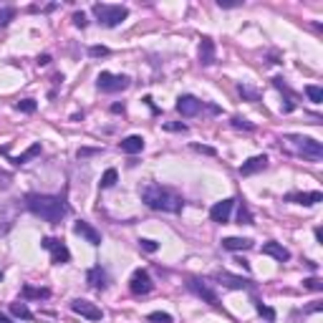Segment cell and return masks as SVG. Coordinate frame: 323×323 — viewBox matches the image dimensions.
I'll use <instances>...</instances> for the list:
<instances>
[{
	"label": "cell",
	"mask_w": 323,
	"mask_h": 323,
	"mask_svg": "<svg viewBox=\"0 0 323 323\" xmlns=\"http://www.w3.org/2000/svg\"><path fill=\"white\" fill-rule=\"evenodd\" d=\"M164 129H167V131H187L184 124H164Z\"/></svg>",
	"instance_id": "74e56055"
},
{
	"label": "cell",
	"mask_w": 323,
	"mask_h": 323,
	"mask_svg": "<svg viewBox=\"0 0 323 323\" xmlns=\"http://www.w3.org/2000/svg\"><path fill=\"white\" fill-rule=\"evenodd\" d=\"M96 151H99V149H79V151H76V157H79V159H84V157H91V154H96Z\"/></svg>",
	"instance_id": "ab89813d"
},
{
	"label": "cell",
	"mask_w": 323,
	"mask_h": 323,
	"mask_svg": "<svg viewBox=\"0 0 323 323\" xmlns=\"http://www.w3.org/2000/svg\"><path fill=\"white\" fill-rule=\"evenodd\" d=\"M222 248H225V250H233V253H237V250H250V248H253V240H250V237H225V240H222Z\"/></svg>",
	"instance_id": "44dd1931"
},
{
	"label": "cell",
	"mask_w": 323,
	"mask_h": 323,
	"mask_svg": "<svg viewBox=\"0 0 323 323\" xmlns=\"http://www.w3.org/2000/svg\"><path fill=\"white\" fill-rule=\"evenodd\" d=\"M46 63H51V56H41L38 59V66H46Z\"/></svg>",
	"instance_id": "7bdbcfd3"
},
{
	"label": "cell",
	"mask_w": 323,
	"mask_h": 323,
	"mask_svg": "<svg viewBox=\"0 0 323 323\" xmlns=\"http://www.w3.org/2000/svg\"><path fill=\"white\" fill-rule=\"evenodd\" d=\"M93 15L99 18V23L104 28H117L121 21L129 18V8L124 5H109V3H93Z\"/></svg>",
	"instance_id": "277c9868"
},
{
	"label": "cell",
	"mask_w": 323,
	"mask_h": 323,
	"mask_svg": "<svg viewBox=\"0 0 323 323\" xmlns=\"http://www.w3.org/2000/svg\"><path fill=\"white\" fill-rule=\"evenodd\" d=\"M129 84H131L129 76H124V73H109V71H101L99 79H96V86H99V91H104V93L124 91Z\"/></svg>",
	"instance_id": "5b68a950"
},
{
	"label": "cell",
	"mask_w": 323,
	"mask_h": 323,
	"mask_svg": "<svg viewBox=\"0 0 323 323\" xmlns=\"http://www.w3.org/2000/svg\"><path fill=\"white\" fill-rule=\"evenodd\" d=\"M119 149H121L124 154H139V151L144 149V139H142L139 134H131V137L121 139V144H119Z\"/></svg>",
	"instance_id": "ffe728a7"
},
{
	"label": "cell",
	"mask_w": 323,
	"mask_h": 323,
	"mask_svg": "<svg viewBox=\"0 0 323 323\" xmlns=\"http://www.w3.org/2000/svg\"><path fill=\"white\" fill-rule=\"evenodd\" d=\"M260 253L263 255H270V258H275L278 263H286V260H291V253L280 245V242H265L263 248H260Z\"/></svg>",
	"instance_id": "e0dca14e"
},
{
	"label": "cell",
	"mask_w": 323,
	"mask_h": 323,
	"mask_svg": "<svg viewBox=\"0 0 323 323\" xmlns=\"http://www.w3.org/2000/svg\"><path fill=\"white\" fill-rule=\"evenodd\" d=\"M13 18H15V8H10V5L0 8V28H3V26H8Z\"/></svg>",
	"instance_id": "f1b7e54d"
},
{
	"label": "cell",
	"mask_w": 323,
	"mask_h": 323,
	"mask_svg": "<svg viewBox=\"0 0 323 323\" xmlns=\"http://www.w3.org/2000/svg\"><path fill=\"white\" fill-rule=\"evenodd\" d=\"M187 288L192 291L195 295H200L205 303H210V306H217V293L207 286L205 280H200V278H189V283H187Z\"/></svg>",
	"instance_id": "8fae6325"
},
{
	"label": "cell",
	"mask_w": 323,
	"mask_h": 323,
	"mask_svg": "<svg viewBox=\"0 0 323 323\" xmlns=\"http://www.w3.org/2000/svg\"><path fill=\"white\" fill-rule=\"evenodd\" d=\"M0 280H3V273H0Z\"/></svg>",
	"instance_id": "7dc6e473"
},
{
	"label": "cell",
	"mask_w": 323,
	"mask_h": 323,
	"mask_svg": "<svg viewBox=\"0 0 323 323\" xmlns=\"http://www.w3.org/2000/svg\"><path fill=\"white\" fill-rule=\"evenodd\" d=\"M18 217V205H0V235L10 233Z\"/></svg>",
	"instance_id": "4fadbf2b"
},
{
	"label": "cell",
	"mask_w": 323,
	"mask_h": 323,
	"mask_svg": "<svg viewBox=\"0 0 323 323\" xmlns=\"http://www.w3.org/2000/svg\"><path fill=\"white\" fill-rule=\"evenodd\" d=\"M41 248L51 253V263L53 265H63L71 260V250H68L61 240H56V237H43V240H41Z\"/></svg>",
	"instance_id": "8992f818"
},
{
	"label": "cell",
	"mask_w": 323,
	"mask_h": 323,
	"mask_svg": "<svg viewBox=\"0 0 323 323\" xmlns=\"http://www.w3.org/2000/svg\"><path fill=\"white\" fill-rule=\"evenodd\" d=\"M117 179H119L117 169H106V172L101 175V182H99V184H101V189H109V187H114V184H117Z\"/></svg>",
	"instance_id": "cb8c5ba5"
},
{
	"label": "cell",
	"mask_w": 323,
	"mask_h": 323,
	"mask_svg": "<svg viewBox=\"0 0 323 323\" xmlns=\"http://www.w3.org/2000/svg\"><path fill=\"white\" fill-rule=\"evenodd\" d=\"M73 233L81 237H86L91 245H101V233L96 230V227H91L86 220H79V222H73Z\"/></svg>",
	"instance_id": "9a60e30c"
},
{
	"label": "cell",
	"mask_w": 323,
	"mask_h": 323,
	"mask_svg": "<svg viewBox=\"0 0 323 323\" xmlns=\"http://www.w3.org/2000/svg\"><path fill=\"white\" fill-rule=\"evenodd\" d=\"M86 283L96 291H104L106 288V273L101 270V265H93L91 270L86 273Z\"/></svg>",
	"instance_id": "ac0fdd59"
},
{
	"label": "cell",
	"mask_w": 323,
	"mask_h": 323,
	"mask_svg": "<svg viewBox=\"0 0 323 323\" xmlns=\"http://www.w3.org/2000/svg\"><path fill=\"white\" fill-rule=\"evenodd\" d=\"M215 41L212 38H202L200 41V63L202 66H212L215 63Z\"/></svg>",
	"instance_id": "d6986e66"
},
{
	"label": "cell",
	"mask_w": 323,
	"mask_h": 323,
	"mask_svg": "<svg viewBox=\"0 0 323 323\" xmlns=\"http://www.w3.org/2000/svg\"><path fill=\"white\" fill-rule=\"evenodd\" d=\"M38 154H41V142H35V144H33L30 149H26V151H23L21 157H10V162H13L15 167H21V164H26L28 159H33V157H38Z\"/></svg>",
	"instance_id": "7402d4cb"
},
{
	"label": "cell",
	"mask_w": 323,
	"mask_h": 323,
	"mask_svg": "<svg viewBox=\"0 0 323 323\" xmlns=\"http://www.w3.org/2000/svg\"><path fill=\"white\" fill-rule=\"evenodd\" d=\"M111 51L106 48V46H91L88 48V56H93V59H101V56H109Z\"/></svg>",
	"instance_id": "836d02e7"
},
{
	"label": "cell",
	"mask_w": 323,
	"mask_h": 323,
	"mask_svg": "<svg viewBox=\"0 0 323 323\" xmlns=\"http://www.w3.org/2000/svg\"><path fill=\"white\" fill-rule=\"evenodd\" d=\"M139 248H142L144 253H157V250H159V242H154V240H147V237H144V240H139Z\"/></svg>",
	"instance_id": "e575fe53"
},
{
	"label": "cell",
	"mask_w": 323,
	"mask_h": 323,
	"mask_svg": "<svg viewBox=\"0 0 323 323\" xmlns=\"http://www.w3.org/2000/svg\"><path fill=\"white\" fill-rule=\"evenodd\" d=\"M303 286H306L308 291H323V283L318 278H308V280H303Z\"/></svg>",
	"instance_id": "d590c367"
},
{
	"label": "cell",
	"mask_w": 323,
	"mask_h": 323,
	"mask_svg": "<svg viewBox=\"0 0 323 323\" xmlns=\"http://www.w3.org/2000/svg\"><path fill=\"white\" fill-rule=\"evenodd\" d=\"M306 96H308L313 104H321V101H323V88L311 84V86H306Z\"/></svg>",
	"instance_id": "484cf974"
},
{
	"label": "cell",
	"mask_w": 323,
	"mask_h": 323,
	"mask_svg": "<svg viewBox=\"0 0 323 323\" xmlns=\"http://www.w3.org/2000/svg\"><path fill=\"white\" fill-rule=\"evenodd\" d=\"M8 184H10V175L0 169V187H8Z\"/></svg>",
	"instance_id": "60d3db41"
},
{
	"label": "cell",
	"mask_w": 323,
	"mask_h": 323,
	"mask_svg": "<svg viewBox=\"0 0 323 323\" xmlns=\"http://www.w3.org/2000/svg\"><path fill=\"white\" fill-rule=\"evenodd\" d=\"M215 280L222 283V286L230 288V291H248V288H253V280H250V278H240V275H233V273H227V270H217V273H215Z\"/></svg>",
	"instance_id": "52a82bcc"
},
{
	"label": "cell",
	"mask_w": 323,
	"mask_h": 323,
	"mask_svg": "<svg viewBox=\"0 0 323 323\" xmlns=\"http://www.w3.org/2000/svg\"><path fill=\"white\" fill-rule=\"evenodd\" d=\"M26 207L35 217H41V220H46L51 225H61V220L71 212L63 197H59V195H38V192L26 195Z\"/></svg>",
	"instance_id": "6da1fadb"
},
{
	"label": "cell",
	"mask_w": 323,
	"mask_h": 323,
	"mask_svg": "<svg viewBox=\"0 0 323 323\" xmlns=\"http://www.w3.org/2000/svg\"><path fill=\"white\" fill-rule=\"evenodd\" d=\"M195 151H202V154H210V157H215V149L212 147H202V144H195Z\"/></svg>",
	"instance_id": "f35d334b"
},
{
	"label": "cell",
	"mask_w": 323,
	"mask_h": 323,
	"mask_svg": "<svg viewBox=\"0 0 323 323\" xmlns=\"http://www.w3.org/2000/svg\"><path fill=\"white\" fill-rule=\"evenodd\" d=\"M202 101L197 99V96H192V93H184V96H179L175 104L177 114H182V117H197L200 111H202Z\"/></svg>",
	"instance_id": "ba28073f"
},
{
	"label": "cell",
	"mask_w": 323,
	"mask_h": 323,
	"mask_svg": "<svg viewBox=\"0 0 323 323\" xmlns=\"http://www.w3.org/2000/svg\"><path fill=\"white\" fill-rule=\"evenodd\" d=\"M0 323H13V321H10L8 316H3V313H0Z\"/></svg>",
	"instance_id": "bcb514c9"
},
{
	"label": "cell",
	"mask_w": 323,
	"mask_h": 323,
	"mask_svg": "<svg viewBox=\"0 0 323 323\" xmlns=\"http://www.w3.org/2000/svg\"><path fill=\"white\" fill-rule=\"evenodd\" d=\"M316 240H318V242H323V230H321V227H316Z\"/></svg>",
	"instance_id": "ee69618b"
},
{
	"label": "cell",
	"mask_w": 323,
	"mask_h": 323,
	"mask_svg": "<svg viewBox=\"0 0 323 323\" xmlns=\"http://www.w3.org/2000/svg\"><path fill=\"white\" fill-rule=\"evenodd\" d=\"M111 111H114V114H119V111H124V106H121V104H114V106H111Z\"/></svg>",
	"instance_id": "f6af8a7d"
},
{
	"label": "cell",
	"mask_w": 323,
	"mask_h": 323,
	"mask_svg": "<svg viewBox=\"0 0 323 323\" xmlns=\"http://www.w3.org/2000/svg\"><path fill=\"white\" fill-rule=\"evenodd\" d=\"M10 313L15 316V318H23V321H33V313H30V308L26 303H10Z\"/></svg>",
	"instance_id": "603a6c76"
},
{
	"label": "cell",
	"mask_w": 323,
	"mask_h": 323,
	"mask_svg": "<svg viewBox=\"0 0 323 323\" xmlns=\"http://www.w3.org/2000/svg\"><path fill=\"white\" fill-rule=\"evenodd\" d=\"M71 311L73 313H79V316H84L88 321H101V308L96 306V303H91V300H81V298H76V300H71Z\"/></svg>",
	"instance_id": "30bf717a"
},
{
	"label": "cell",
	"mask_w": 323,
	"mask_h": 323,
	"mask_svg": "<svg viewBox=\"0 0 323 323\" xmlns=\"http://www.w3.org/2000/svg\"><path fill=\"white\" fill-rule=\"evenodd\" d=\"M217 5H220V8H237L240 3H227V0H217Z\"/></svg>",
	"instance_id": "b9f144b4"
},
{
	"label": "cell",
	"mask_w": 323,
	"mask_h": 323,
	"mask_svg": "<svg viewBox=\"0 0 323 323\" xmlns=\"http://www.w3.org/2000/svg\"><path fill=\"white\" fill-rule=\"evenodd\" d=\"M151 288H154V283H151V278H149L147 270H134L131 273V280H129V291L134 295H147L151 293Z\"/></svg>",
	"instance_id": "9c48e42d"
},
{
	"label": "cell",
	"mask_w": 323,
	"mask_h": 323,
	"mask_svg": "<svg viewBox=\"0 0 323 323\" xmlns=\"http://www.w3.org/2000/svg\"><path fill=\"white\" fill-rule=\"evenodd\" d=\"M142 202L149 210H162V212H182V207H184V200L177 192H172L169 187H162V184H144Z\"/></svg>",
	"instance_id": "7a4b0ae2"
},
{
	"label": "cell",
	"mask_w": 323,
	"mask_h": 323,
	"mask_svg": "<svg viewBox=\"0 0 323 323\" xmlns=\"http://www.w3.org/2000/svg\"><path fill=\"white\" fill-rule=\"evenodd\" d=\"M255 311H258L263 318H268V321H275V311H273L270 306H263V303H258V300H255Z\"/></svg>",
	"instance_id": "1f68e13d"
},
{
	"label": "cell",
	"mask_w": 323,
	"mask_h": 323,
	"mask_svg": "<svg viewBox=\"0 0 323 323\" xmlns=\"http://www.w3.org/2000/svg\"><path fill=\"white\" fill-rule=\"evenodd\" d=\"M286 202H295V205H318L323 202L321 192H291L286 195Z\"/></svg>",
	"instance_id": "2e32d148"
},
{
	"label": "cell",
	"mask_w": 323,
	"mask_h": 323,
	"mask_svg": "<svg viewBox=\"0 0 323 323\" xmlns=\"http://www.w3.org/2000/svg\"><path fill=\"white\" fill-rule=\"evenodd\" d=\"M51 291L48 288H33V286H23V298H48Z\"/></svg>",
	"instance_id": "d4e9b609"
},
{
	"label": "cell",
	"mask_w": 323,
	"mask_h": 323,
	"mask_svg": "<svg viewBox=\"0 0 323 323\" xmlns=\"http://www.w3.org/2000/svg\"><path fill=\"white\" fill-rule=\"evenodd\" d=\"M15 109L23 111V114H33V111H35V101H33V99H23V101H18Z\"/></svg>",
	"instance_id": "d6a6232c"
},
{
	"label": "cell",
	"mask_w": 323,
	"mask_h": 323,
	"mask_svg": "<svg viewBox=\"0 0 323 323\" xmlns=\"http://www.w3.org/2000/svg\"><path fill=\"white\" fill-rule=\"evenodd\" d=\"M237 91H240V96H242V99H248V101H258V99H260V93H258L255 88L245 86V84H240V86H237Z\"/></svg>",
	"instance_id": "83f0119b"
},
{
	"label": "cell",
	"mask_w": 323,
	"mask_h": 323,
	"mask_svg": "<svg viewBox=\"0 0 323 323\" xmlns=\"http://www.w3.org/2000/svg\"><path fill=\"white\" fill-rule=\"evenodd\" d=\"M237 222H240V225H253V215H250V210H248L245 202L237 210Z\"/></svg>",
	"instance_id": "4316f807"
},
{
	"label": "cell",
	"mask_w": 323,
	"mask_h": 323,
	"mask_svg": "<svg viewBox=\"0 0 323 323\" xmlns=\"http://www.w3.org/2000/svg\"><path fill=\"white\" fill-rule=\"evenodd\" d=\"M149 323H172V316L169 313H162V311H154V313H149L147 316Z\"/></svg>",
	"instance_id": "4dcf8cb0"
},
{
	"label": "cell",
	"mask_w": 323,
	"mask_h": 323,
	"mask_svg": "<svg viewBox=\"0 0 323 323\" xmlns=\"http://www.w3.org/2000/svg\"><path fill=\"white\" fill-rule=\"evenodd\" d=\"M86 15H84V13H73V26H76V28H86Z\"/></svg>",
	"instance_id": "8d00e7d4"
},
{
	"label": "cell",
	"mask_w": 323,
	"mask_h": 323,
	"mask_svg": "<svg viewBox=\"0 0 323 323\" xmlns=\"http://www.w3.org/2000/svg\"><path fill=\"white\" fill-rule=\"evenodd\" d=\"M265 167H268V157H265V154H258V157H250L248 162L240 164V175L242 177L258 175V172H263Z\"/></svg>",
	"instance_id": "5bb4252c"
},
{
	"label": "cell",
	"mask_w": 323,
	"mask_h": 323,
	"mask_svg": "<svg viewBox=\"0 0 323 323\" xmlns=\"http://www.w3.org/2000/svg\"><path fill=\"white\" fill-rule=\"evenodd\" d=\"M235 129H245V131H255V124L253 121H248V119H242V117H233V121H230Z\"/></svg>",
	"instance_id": "f546056e"
},
{
	"label": "cell",
	"mask_w": 323,
	"mask_h": 323,
	"mask_svg": "<svg viewBox=\"0 0 323 323\" xmlns=\"http://www.w3.org/2000/svg\"><path fill=\"white\" fill-rule=\"evenodd\" d=\"M233 207H235V200H222V202H215L212 210H210V220L212 222H230V215H233Z\"/></svg>",
	"instance_id": "7c38bea8"
},
{
	"label": "cell",
	"mask_w": 323,
	"mask_h": 323,
	"mask_svg": "<svg viewBox=\"0 0 323 323\" xmlns=\"http://www.w3.org/2000/svg\"><path fill=\"white\" fill-rule=\"evenodd\" d=\"M286 147L291 151H295V154H300V157H306V159H313V162L323 159V144L318 139H311V137L288 134L286 137Z\"/></svg>",
	"instance_id": "3957f363"
}]
</instances>
